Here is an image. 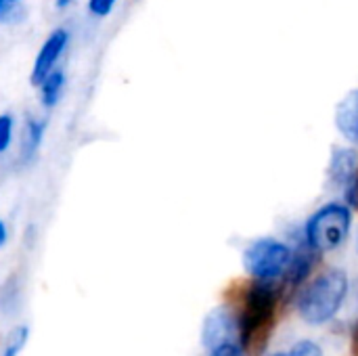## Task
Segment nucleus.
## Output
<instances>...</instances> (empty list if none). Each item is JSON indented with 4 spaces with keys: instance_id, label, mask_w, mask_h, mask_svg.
Here are the masks:
<instances>
[{
    "instance_id": "1",
    "label": "nucleus",
    "mask_w": 358,
    "mask_h": 356,
    "mask_svg": "<svg viewBox=\"0 0 358 356\" xmlns=\"http://www.w3.org/2000/svg\"><path fill=\"white\" fill-rule=\"evenodd\" d=\"M279 290L273 281H258L252 283L243 294L241 313L237 319L239 325V340L243 355L260 356L273 336L277 325V306H279Z\"/></svg>"
},
{
    "instance_id": "2",
    "label": "nucleus",
    "mask_w": 358,
    "mask_h": 356,
    "mask_svg": "<svg viewBox=\"0 0 358 356\" xmlns=\"http://www.w3.org/2000/svg\"><path fill=\"white\" fill-rule=\"evenodd\" d=\"M348 296V277L340 269L319 275L298 298V313L308 325L327 323Z\"/></svg>"
},
{
    "instance_id": "3",
    "label": "nucleus",
    "mask_w": 358,
    "mask_h": 356,
    "mask_svg": "<svg viewBox=\"0 0 358 356\" xmlns=\"http://www.w3.org/2000/svg\"><path fill=\"white\" fill-rule=\"evenodd\" d=\"M352 225V214L344 204H327L317 210L306 222V241L315 252L338 250Z\"/></svg>"
},
{
    "instance_id": "4",
    "label": "nucleus",
    "mask_w": 358,
    "mask_h": 356,
    "mask_svg": "<svg viewBox=\"0 0 358 356\" xmlns=\"http://www.w3.org/2000/svg\"><path fill=\"white\" fill-rule=\"evenodd\" d=\"M292 262V250L277 239H256L243 252L245 271L258 281H275L285 275Z\"/></svg>"
},
{
    "instance_id": "5",
    "label": "nucleus",
    "mask_w": 358,
    "mask_h": 356,
    "mask_svg": "<svg viewBox=\"0 0 358 356\" xmlns=\"http://www.w3.org/2000/svg\"><path fill=\"white\" fill-rule=\"evenodd\" d=\"M67 44H69V31L65 27H55L46 36V40L42 42V46L34 59V65H31V73H29L31 86H38L52 69H57Z\"/></svg>"
},
{
    "instance_id": "6",
    "label": "nucleus",
    "mask_w": 358,
    "mask_h": 356,
    "mask_svg": "<svg viewBox=\"0 0 358 356\" xmlns=\"http://www.w3.org/2000/svg\"><path fill=\"white\" fill-rule=\"evenodd\" d=\"M239 334V325H237V317L231 313V308L220 306L214 308L201 327V342L208 350H216L222 344L235 342V336Z\"/></svg>"
},
{
    "instance_id": "7",
    "label": "nucleus",
    "mask_w": 358,
    "mask_h": 356,
    "mask_svg": "<svg viewBox=\"0 0 358 356\" xmlns=\"http://www.w3.org/2000/svg\"><path fill=\"white\" fill-rule=\"evenodd\" d=\"M358 170V155L352 149L346 147H334L327 178L334 189H348L355 180Z\"/></svg>"
},
{
    "instance_id": "8",
    "label": "nucleus",
    "mask_w": 358,
    "mask_h": 356,
    "mask_svg": "<svg viewBox=\"0 0 358 356\" xmlns=\"http://www.w3.org/2000/svg\"><path fill=\"white\" fill-rule=\"evenodd\" d=\"M46 118H38V115H27L21 128V138H19V164L21 166H29L44 141L46 134Z\"/></svg>"
},
{
    "instance_id": "9",
    "label": "nucleus",
    "mask_w": 358,
    "mask_h": 356,
    "mask_svg": "<svg viewBox=\"0 0 358 356\" xmlns=\"http://www.w3.org/2000/svg\"><path fill=\"white\" fill-rule=\"evenodd\" d=\"M336 126L344 138L358 145V90L348 92L336 109Z\"/></svg>"
},
{
    "instance_id": "10",
    "label": "nucleus",
    "mask_w": 358,
    "mask_h": 356,
    "mask_svg": "<svg viewBox=\"0 0 358 356\" xmlns=\"http://www.w3.org/2000/svg\"><path fill=\"white\" fill-rule=\"evenodd\" d=\"M40 101L46 109H52L59 105L61 97H63V90H65V71L63 69H52L40 84Z\"/></svg>"
},
{
    "instance_id": "11",
    "label": "nucleus",
    "mask_w": 358,
    "mask_h": 356,
    "mask_svg": "<svg viewBox=\"0 0 358 356\" xmlns=\"http://www.w3.org/2000/svg\"><path fill=\"white\" fill-rule=\"evenodd\" d=\"M19 298H21L19 277L10 275L0 287V311H2V315H13L19 306Z\"/></svg>"
},
{
    "instance_id": "12",
    "label": "nucleus",
    "mask_w": 358,
    "mask_h": 356,
    "mask_svg": "<svg viewBox=\"0 0 358 356\" xmlns=\"http://www.w3.org/2000/svg\"><path fill=\"white\" fill-rule=\"evenodd\" d=\"M27 338H29V332H27L25 325L15 327V329L8 334L6 342H4L2 356H19V353L23 350V346H25V342H27Z\"/></svg>"
},
{
    "instance_id": "13",
    "label": "nucleus",
    "mask_w": 358,
    "mask_h": 356,
    "mask_svg": "<svg viewBox=\"0 0 358 356\" xmlns=\"http://www.w3.org/2000/svg\"><path fill=\"white\" fill-rule=\"evenodd\" d=\"M15 136V118L10 113H0V155L6 153Z\"/></svg>"
},
{
    "instance_id": "14",
    "label": "nucleus",
    "mask_w": 358,
    "mask_h": 356,
    "mask_svg": "<svg viewBox=\"0 0 358 356\" xmlns=\"http://www.w3.org/2000/svg\"><path fill=\"white\" fill-rule=\"evenodd\" d=\"M23 17V0H0V21H17Z\"/></svg>"
},
{
    "instance_id": "15",
    "label": "nucleus",
    "mask_w": 358,
    "mask_h": 356,
    "mask_svg": "<svg viewBox=\"0 0 358 356\" xmlns=\"http://www.w3.org/2000/svg\"><path fill=\"white\" fill-rule=\"evenodd\" d=\"M117 0H88V13L96 19H105L113 13Z\"/></svg>"
},
{
    "instance_id": "16",
    "label": "nucleus",
    "mask_w": 358,
    "mask_h": 356,
    "mask_svg": "<svg viewBox=\"0 0 358 356\" xmlns=\"http://www.w3.org/2000/svg\"><path fill=\"white\" fill-rule=\"evenodd\" d=\"M287 356H323V350L315 342H300Z\"/></svg>"
},
{
    "instance_id": "17",
    "label": "nucleus",
    "mask_w": 358,
    "mask_h": 356,
    "mask_svg": "<svg viewBox=\"0 0 358 356\" xmlns=\"http://www.w3.org/2000/svg\"><path fill=\"white\" fill-rule=\"evenodd\" d=\"M210 356H243V348L237 342H229L216 350H210Z\"/></svg>"
},
{
    "instance_id": "18",
    "label": "nucleus",
    "mask_w": 358,
    "mask_h": 356,
    "mask_svg": "<svg viewBox=\"0 0 358 356\" xmlns=\"http://www.w3.org/2000/svg\"><path fill=\"white\" fill-rule=\"evenodd\" d=\"M346 193H348V201L358 208V170H357V176H355V180H352V185L346 189Z\"/></svg>"
},
{
    "instance_id": "19",
    "label": "nucleus",
    "mask_w": 358,
    "mask_h": 356,
    "mask_svg": "<svg viewBox=\"0 0 358 356\" xmlns=\"http://www.w3.org/2000/svg\"><path fill=\"white\" fill-rule=\"evenodd\" d=\"M6 241H8V229H6L4 220L0 218V248H4V245H6Z\"/></svg>"
},
{
    "instance_id": "20",
    "label": "nucleus",
    "mask_w": 358,
    "mask_h": 356,
    "mask_svg": "<svg viewBox=\"0 0 358 356\" xmlns=\"http://www.w3.org/2000/svg\"><path fill=\"white\" fill-rule=\"evenodd\" d=\"M352 353H355V356H358V323L352 332Z\"/></svg>"
},
{
    "instance_id": "21",
    "label": "nucleus",
    "mask_w": 358,
    "mask_h": 356,
    "mask_svg": "<svg viewBox=\"0 0 358 356\" xmlns=\"http://www.w3.org/2000/svg\"><path fill=\"white\" fill-rule=\"evenodd\" d=\"M71 2H73V0H55L57 8H67V6H69Z\"/></svg>"
},
{
    "instance_id": "22",
    "label": "nucleus",
    "mask_w": 358,
    "mask_h": 356,
    "mask_svg": "<svg viewBox=\"0 0 358 356\" xmlns=\"http://www.w3.org/2000/svg\"><path fill=\"white\" fill-rule=\"evenodd\" d=\"M275 356H287V355H275Z\"/></svg>"
},
{
    "instance_id": "23",
    "label": "nucleus",
    "mask_w": 358,
    "mask_h": 356,
    "mask_svg": "<svg viewBox=\"0 0 358 356\" xmlns=\"http://www.w3.org/2000/svg\"><path fill=\"white\" fill-rule=\"evenodd\" d=\"M357 248H358V239H357Z\"/></svg>"
}]
</instances>
